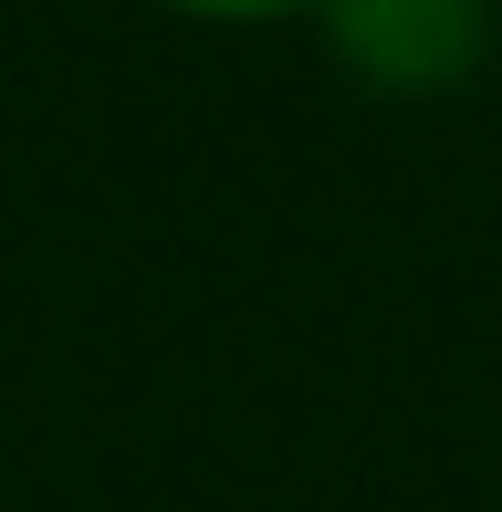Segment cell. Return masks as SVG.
<instances>
[{
  "label": "cell",
  "mask_w": 502,
  "mask_h": 512,
  "mask_svg": "<svg viewBox=\"0 0 502 512\" xmlns=\"http://www.w3.org/2000/svg\"><path fill=\"white\" fill-rule=\"evenodd\" d=\"M325 21L377 84H450L482 42L471 0H325Z\"/></svg>",
  "instance_id": "cell-1"
},
{
  "label": "cell",
  "mask_w": 502,
  "mask_h": 512,
  "mask_svg": "<svg viewBox=\"0 0 502 512\" xmlns=\"http://www.w3.org/2000/svg\"><path fill=\"white\" fill-rule=\"evenodd\" d=\"M189 11H293V0H189Z\"/></svg>",
  "instance_id": "cell-2"
}]
</instances>
